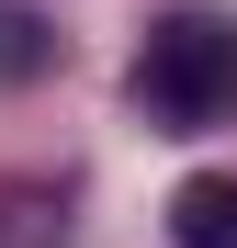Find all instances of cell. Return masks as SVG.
I'll use <instances>...</instances> for the list:
<instances>
[{
	"label": "cell",
	"instance_id": "2",
	"mask_svg": "<svg viewBox=\"0 0 237 248\" xmlns=\"http://www.w3.org/2000/svg\"><path fill=\"white\" fill-rule=\"evenodd\" d=\"M170 237L181 248H237V170H192L170 192Z\"/></svg>",
	"mask_w": 237,
	"mask_h": 248
},
{
	"label": "cell",
	"instance_id": "1",
	"mask_svg": "<svg viewBox=\"0 0 237 248\" xmlns=\"http://www.w3.org/2000/svg\"><path fill=\"white\" fill-rule=\"evenodd\" d=\"M136 113L158 136H204L237 113V23L226 12H170L136 46Z\"/></svg>",
	"mask_w": 237,
	"mask_h": 248
},
{
	"label": "cell",
	"instance_id": "3",
	"mask_svg": "<svg viewBox=\"0 0 237 248\" xmlns=\"http://www.w3.org/2000/svg\"><path fill=\"white\" fill-rule=\"evenodd\" d=\"M46 68H57V34L34 12H0V79H46Z\"/></svg>",
	"mask_w": 237,
	"mask_h": 248
}]
</instances>
